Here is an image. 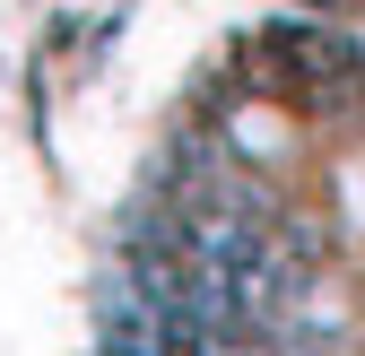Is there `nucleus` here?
<instances>
[{
	"instance_id": "obj_1",
	"label": "nucleus",
	"mask_w": 365,
	"mask_h": 356,
	"mask_svg": "<svg viewBox=\"0 0 365 356\" xmlns=\"http://www.w3.org/2000/svg\"><path fill=\"white\" fill-rule=\"evenodd\" d=\"M261 70L304 105H348V87L365 78V43L339 26H313V18H279V26H261Z\"/></svg>"
}]
</instances>
